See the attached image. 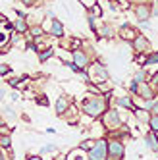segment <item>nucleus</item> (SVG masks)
Here are the masks:
<instances>
[{
	"instance_id": "c756f323",
	"label": "nucleus",
	"mask_w": 158,
	"mask_h": 160,
	"mask_svg": "<svg viewBox=\"0 0 158 160\" xmlns=\"http://www.w3.org/2000/svg\"><path fill=\"white\" fill-rule=\"evenodd\" d=\"M133 2H141V4H143V0H133Z\"/></svg>"
},
{
	"instance_id": "4468645a",
	"label": "nucleus",
	"mask_w": 158,
	"mask_h": 160,
	"mask_svg": "<svg viewBox=\"0 0 158 160\" xmlns=\"http://www.w3.org/2000/svg\"><path fill=\"white\" fill-rule=\"evenodd\" d=\"M118 104H120V106H127V108H135V106H133V102H131L129 98H126V97L118 98Z\"/></svg>"
},
{
	"instance_id": "cd10ccee",
	"label": "nucleus",
	"mask_w": 158,
	"mask_h": 160,
	"mask_svg": "<svg viewBox=\"0 0 158 160\" xmlns=\"http://www.w3.org/2000/svg\"><path fill=\"white\" fill-rule=\"evenodd\" d=\"M21 2H23V4H33L35 0H21Z\"/></svg>"
},
{
	"instance_id": "393cba45",
	"label": "nucleus",
	"mask_w": 158,
	"mask_h": 160,
	"mask_svg": "<svg viewBox=\"0 0 158 160\" xmlns=\"http://www.w3.org/2000/svg\"><path fill=\"white\" fill-rule=\"evenodd\" d=\"M129 89L133 91V93H135V91H139V87H137V81H133V83L129 85Z\"/></svg>"
},
{
	"instance_id": "412c9836",
	"label": "nucleus",
	"mask_w": 158,
	"mask_h": 160,
	"mask_svg": "<svg viewBox=\"0 0 158 160\" xmlns=\"http://www.w3.org/2000/svg\"><path fill=\"white\" fill-rule=\"evenodd\" d=\"M0 143H2V147H4V148H8V147H10V137H8V135H2Z\"/></svg>"
},
{
	"instance_id": "f3484780",
	"label": "nucleus",
	"mask_w": 158,
	"mask_h": 160,
	"mask_svg": "<svg viewBox=\"0 0 158 160\" xmlns=\"http://www.w3.org/2000/svg\"><path fill=\"white\" fill-rule=\"evenodd\" d=\"M95 72H96V75H98V77H102V79H106V77H108V75H106V72H104L100 66H95Z\"/></svg>"
},
{
	"instance_id": "bb28decb",
	"label": "nucleus",
	"mask_w": 158,
	"mask_h": 160,
	"mask_svg": "<svg viewBox=\"0 0 158 160\" xmlns=\"http://www.w3.org/2000/svg\"><path fill=\"white\" fill-rule=\"evenodd\" d=\"M152 112H154V114H156V116H158V102H156V104L152 106Z\"/></svg>"
},
{
	"instance_id": "7c9ffc66",
	"label": "nucleus",
	"mask_w": 158,
	"mask_h": 160,
	"mask_svg": "<svg viewBox=\"0 0 158 160\" xmlns=\"http://www.w3.org/2000/svg\"><path fill=\"white\" fill-rule=\"evenodd\" d=\"M2 160H6V158H4V156H2Z\"/></svg>"
},
{
	"instance_id": "a211bd4d",
	"label": "nucleus",
	"mask_w": 158,
	"mask_h": 160,
	"mask_svg": "<svg viewBox=\"0 0 158 160\" xmlns=\"http://www.w3.org/2000/svg\"><path fill=\"white\" fill-rule=\"evenodd\" d=\"M83 6H87V8H95L96 6V0H79Z\"/></svg>"
},
{
	"instance_id": "6e6552de",
	"label": "nucleus",
	"mask_w": 158,
	"mask_h": 160,
	"mask_svg": "<svg viewBox=\"0 0 158 160\" xmlns=\"http://www.w3.org/2000/svg\"><path fill=\"white\" fill-rule=\"evenodd\" d=\"M146 143H149V147L152 148V151H158V137L154 133H149L146 135Z\"/></svg>"
},
{
	"instance_id": "f8f14e48",
	"label": "nucleus",
	"mask_w": 158,
	"mask_h": 160,
	"mask_svg": "<svg viewBox=\"0 0 158 160\" xmlns=\"http://www.w3.org/2000/svg\"><path fill=\"white\" fill-rule=\"evenodd\" d=\"M139 93L145 97V98H151L152 97V93H151V87H149V83H143L141 87H139Z\"/></svg>"
},
{
	"instance_id": "dca6fc26",
	"label": "nucleus",
	"mask_w": 158,
	"mask_h": 160,
	"mask_svg": "<svg viewBox=\"0 0 158 160\" xmlns=\"http://www.w3.org/2000/svg\"><path fill=\"white\" fill-rule=\"evenodd\" d=\"M135 114H137V118H139V120L149 122V112H145V110H135Z\"/></svg>"
},
{
	"instance_id": "ddd939ff",
	"label": "nucleus",
	"mask_w": 158,
	"mask_h": 160,
	"mask_svg": "<svg viewBox=\"0 0 158 160\" xmlns=\"http://www.w3.org/2000/svg\"><path fill=\"white\" fill-rule=\"evenodd\" d=\"M66 108H67V100H66V98H58V102H56V112L62 114Z\"/></svg>"
},
{
	"instance_id": "aec40b11",
	"label": "nucleus",
	"mask_w": 158,
	"mask_h": 160,
	"mask_svg": "<svg viewBox=\"0 0 158 160\" xmlns=\"http://www.w3.org/2000/svg\"><path fill=\"white\" fill-rule=\"evenodd\" d=\"M151 128H152L154 131H158V116H152V118H151Z\"/></svg>"
},
{
	"instance_id": "6ab92c4d",
	"label": "nucleus",
	"mask_w": 158,
	"mask_h": 160,
	"mask_svg": "<svg viewBox=\"0 0 158 160\" xmlns=\"http://www.w3.org/2000/svg\"><path fill=\"white\" fill-rule=\"evenodd\" d=\"M52 52H54V50H50V48H48V50H44V52L41 54V62H44V60H48L50 56H52Z\"/></svg>"
},
{
	"instance_id": "423d86ee",
	"label": "nucleus",
	"mask_w": 158,
	"mask_h": 160,
	"mask_svg": "<svg viewBox=\"0 0 158 160\" xmlns=\"http://www.w3.org/2000/svg\"><path fill=\"white\" fill-rule=\"evenodd\" d=\"M73 58H75V66H79V68L87 66V56H85L81 50H75V52H73Z\"/></svg>"
},
{
	"instance_id": "0eeeda50",
	"label": "nucleus",
	"mask_w": 158,
	"mask_h": 160,
	"mask_svg": "<svg viewBox=\"0 0 158 160\" xmlns=\"http://www.w3.org/2000/svg\"><path fill=\"white\" fill-rule=\"evenodd\" d=\"M121 37L127 39V41H135V31L129 29V25H123L121 27Z\"/></svg>"
},
{
	"instance_id": "9d476101",
	"label": "nucleus",
	"mask_w": 158,
	"mask_h": 160,
	"mask_svg": "<svg viewBox=\"0 0 158 160\" xmlns=\"http://www.w3.org/2000/svg\"><path fill=\"white\" fill-rule=\"evenodd\" d=\"M104 122H106V125H118V114L116 112H108Z\"/></svg>"
},
{
	"instance_id": "9b49d317",
	"label": "nucleus",
	"mask_w": 158,
	"mask_h": 160,
	"mask_svg": "<svg viewBox=\"0 0 158 160\" xmlns=\"http://www.w3.org/2000/svg\"><path fill=\"white\" fill-rule=\"evenodd\" d=\"M62 33H64L62 23H60L58 19H54V23H52V35H54V37H62Z\"/></svg>"
},
{
	"instance_id": "4be33fe9",
	"label": "nucleus",
	"mask_w": 158,
	"mask_h": 160,
	"mask_svg": "<svg viewBox=\"0 0 158 160\" xmlns=\"http://www.w3.org/2000/svg\"><path fill=\"white\" fill-rule=\"evenodd\" d=\"M156 62H158V52L152 54V56H149V60H146V64H156Z\"/></svg>"
},
{
	"instance_id": "7ed1b4c3",
	"label": "nucleus",
	"mask_w": 158,
	"mask_h": 160,
	"mask_svg": "<svg viewBox=\"0 0 158 160\" xmlns=\"http://www.w3.org/2000/svg\"><path fill=\"white\" fill-rule=\"evenodd\" d=\"M108 152L114 156V158H120V156L123 154V145H121V143H118V141L108 143Z\"/></svg>"
},
{
	"instance_id": "39448f33",
	"label": "nucleus",
	"mask_w": 158,
	"mask_h": 160,
	"mask_svg": "<svg viewBox=\"0 0 158 160\" xmlns=\"http://www.w3.org/2000/svg\"><path fill=\"white\" fill-rule=\"evenodd\" d=\"M133 48L137 50V52H143V50H149V41H146L145 37H135V41H133Z\"/></svg>"
},
{
	"instance_id": "a878e982",
	"label": "nucleus",
	"mask_w": 158,
	"mask_h": 160,
	"mask_svg": "<svg viewBox=\"0 0 158 160\" xmlns=\"http://www.w3.org/2000/svg\"><path fill=\"white\" fill-rule=\"evenodd\" d=\"M31 33H33V35H41V27H33Z\"/></svg>"
},
{
	"instance_id": "20e7f679",
	"label": "nucleus",
	"mask_w": 158,
	"mask_h": 160,
	"mask_svg": "<svg viewBox=\"0 0 158 160\" xmlns=\"http://www.w3.org/2000/svg\"><path fill=\"white\" fill-rule=\"evenodd\" d=\"M135 14H137L139 21H146V19H149V16H151V8L146 6V4H139L137 8H135Z\"/></svg>"
},
{
	"instance_id": "1a4fd4ad",
	"label": "nucleus",
	"mask_w": 158,
	"mask_h": 160,
	"mask_svg": "<svg viewBox=\"0 0 158 160\" xmlns=\"http://www.w3.org/2000/svg\"><path fill=\"white\" fill-rule=\"evenodd\" d=\"M67 160H87V154L83 152V151H73V152H70V156H67Z\"/></svg>"
},
{
	"instance_id": "5701e85b",
	"label": "nucleus",
	"mask_w": 158,
	"mask_h": 160,
	"mask_svg": "<svg viewBox=\"0 0 158 160\" xmlns=\"http://www.w3.org/2000/svg\"><path fill=\"white\" fill-rule=\"evenodd\" d=\"M93 147H95L93 141H85V143H83V148H93Z\"/></svg>"
},
{
	"instance_id": "b1692460",
	"label": "nucleus",
	"mask_w": 158,
	"mask_h": 160,
	"mask_svg": "<svg viewBox=\"0 0 158 160\" xmlns=\"http://www.w3.org/2000/svg\"><path fill=\"white\" fill-rule=\"evenodd\" d=\"M0 68H2V70H0V72H2V75H6V73H8V68H10V66H8V64H2Z\"/></svg>"
},
{
	"instance_id": "c85d7f7f",
	"label": "nucleus",
	"mask_w": 158,
	"mask_h": 160,
	"mask_svg": "<svg viewBox=\"0 0 158 160\" xmlns=\"http://www.w3.org/2000/svg\"><path fill=\"white\" fill-rule=\"evenodd\" d=\"M29 160H41V156H31Z\"/></svg>"
},
{
	"instance_id": "f257e3e1",
	"label": "nucleus",
	"mask_w": 158,
	"mask_h": 160,
	"mask_svg": "<svg viewBox=\"0 0 158 160\" xmlns=\"http://www.w3.org/2000/svg\"><path fill=\"white\" fill-rule=\"evenodd\" d=\"M83 108H85V112L89 114L91 118H96V116H100V114L104 112V108H106V100L104 98H85L83 100Z\"/></svg>"
},
{
	"instance_id": "f03ea898",
	"label": "nucleus",
	"mask_w": 158,
	"mask_h": 160,
	"mask_svg": "<svg viewBox=\"0 0 158 160\" xmlns=\"http://www.w3.org/2000/svg\"><path fill=\"white\" fill-rule=\"evenodd\" d=\"M106 152H108V143L106 141H96L95 147L91 148L89 158H91V160H104L106 158Z\"/></svg>"
},
{
	"instance_id": "2eb2a0df",
	"label": "nucleus",
	"mask_w": 158,
	"mask_h": 160,
	"mask_svg": "<svg viewBox=\"0 0 158 160\" xmlns=\"http://www.w3.org/2000/svg\"><path fill=\"white\" fill-rule=\"evenodd\" d=\"M16 29H17L19 33H25V31H27L25 21H23V19H17V21H16Z\"/></svg>"
}]
</instances>
